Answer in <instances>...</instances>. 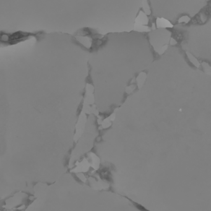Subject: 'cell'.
Instances as JSON below:
<instances>
[{"mask_svg": "<svg viewBox=\"0 0 211 211\" xmlns=\"http://www.w3.org/2000/svg\"><path fill=\"white\" fill-rule=\"evenodd\" d=\"M147 100L145 207L211 211V89H154Z\"/></svg>", "mask_w": 211, "mask_h": 211, "instance_id": "obj_1", "label": "cell"}, {"mask_svg": "<svg viewBox=\"0 0 211 211\" xmlns=\"http://www.w3.org/2000/svg\"><path fill=\"white\" fill-rule=\"evenodd\" d=\"M156 25L158 29H165V28H172L173 25L168 20L163 18H157L156 19Z\"/></svg>", "mask_w": 211, "mask_h": 211, "instance_id": "obj_2", "label": "cell"}, {"mask_svg": "<svg viewBox=\"0 0 211 211\" xmlns=\"http://www.w3.org/2000/svg\"><path fill=\"white\" fill-rule=\"evenodd\" d=\"M137 24L147 25L149 24V18L147 15L143 11H141L140 13L139 16L138 17Z\"/></svg>", "mask_w": 211, "mask_h": 211, "instance_id": "obj_3", "label": "cell"}, {"mask_svg": "<svg viewBox=\"0 0 211 211\" xmlns=\"http://www.w3.org/2000/svg\"><path fill=\"white\" fill-rule=\"evenodd\" d=\"M187 54V58H188V60H189V61L196 67L197 68H199L201 65L199 61L198 60V59L194 56L191 53H188V52H187L186 53Z\"/></svg>", "mask_w": 211, "mask_h": 211, "instance_id": "obj_4", "label": "cell"}, {"mask_svg": "<svg viewBox=\"0 0 211 211\" xmlns=\"http://www.w3.org/2000/svg\"><path fill=\"white\" fill-rule=\"evenodd\" d=\"M142 9L143 12H144L147 16H150L151 14V9L148 0H144L142 4Z\"/></svg>", "mask_w": 211, "mask_h": 211, "instance_id": "obj_5", "label": "cell"}, {"mask_svg": "<svg viewBox=\"0 0 211 211\" xmlns=\"http://www.w3.org/2000/svg\"><path fill=\"white\" fill-rule=\"evenodd\" d=\"M190 21H191V18L188 16L186 15V16H181L178 19V23L188 24V23H189Z\"/></svg>", "mask_w": 211, "mask_h": 211, "instance_id": "obj_6", "label": "cell"}, {"mask_svg": "<svg viewBox=\"0 0 211 211\" xmlns=\"http://www.w3.org/2000/svg\"><path fill=\"white\" fill-rule=\"evenodd\" d=\"M168 44H166V45H163L162 47H161V48L159 50V51H158L159 54V55H162L163 53H164L165 52V51L168 49Z\"/></svg>", "mask_w": 211, "mask_h": 211, "instance_id": "obj_7", "label": "cell"}, {"mask_svg": "<svg viewBox=\"0 0 211 211\" xmlns=\"http://www.w3.org/2000/svg\"><path fill=\"white\" fill-rule=\"evenodd\" d=\"M169 44H170V45H171V46H174V45H176L178 44V42H177V40L175 38H173V37H171V38L170 39Z\"/></svg>", "mask_w": 211, "mask_h": 211, "instance_id": "obj_8", "label": "cell"}, {"mask_svg": "<svg viewBox=\"0 0 211 211\" xmlns=\"http://www.w3.org/2000/svg\"><path fill=\"white\" fill-rule=\"evenodd\" d=\"M150 27H151L152 30H156V29H157L156 24L155 23H153L152 24V25H151Z\"/></svg>", "mask_w": 211, "mask_h": 211, "instance_id": "obj_9", "label": "cell"}]
</instances>
